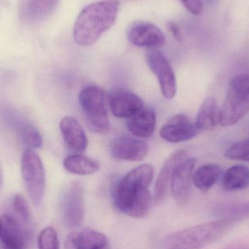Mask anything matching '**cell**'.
<instances>
[{
	"label": "cell",
	"instance_id": "4dcf8cb0",
	"mask_svg": "<svg viewBox=\"0 0 249 249\" xmlns=\"http://www.w3.org/2000/svg\"><path fill=\"white\" fill-rule=\"evenodd\" d=\"M1 171H0V186H1Z\"/></svg>",
	"mask_w": 249,
	"mask_h": 249
},
{
	"label": "cell",
	"instance_id": "4316f807",
	"mask_svg": "<svg viewBox=\"0 0 249 249\" xmlns=\"http://www.w3.org/2000/svg\"><path fill=\"white\" fill-rule=\"evenodd\" d=\"M13 209L22 222H28L30 220V208L28 204L27 200L22 195L17 194L14 196Z\"/></svg>",
	"mask_w": 249,
	"mask_h": 249
},
{
	"label": "cell",
	"instance_id": "9a60e30c",
	"mask_svg": "<svg viewBox=\"0 0 249 249\" xmlns=\"http://www.w3.org/2000/svg\"><path fill=\"white\" fill-rule=\"evenodd\" d=\"M187 158H188L187 152L180 149L174 152L165 161L155 183L154 199L157 203H160L166 198L174 171L178 165Z\"/></svg>",
	"mask_w": 249,
	"mask_h": 249
},
{
	"label": "cell",
	"instance_id": "8fae6325",
	"mask_svg": "<svg viewBox=\"0 0 249 249\" xmlns=\"http://www.w3.org/2000/svg\"><path fill=\"white\" fill-rule=\"evenodd\" d=\"M200 133L195 123L184 114L173 117L161 127L160 135L164 140L171 143L186 142L196 137Z\"/></svg>",
	"mask_w": 249,
	"mask_h": 249
},
{
	"label": "cell",
	"instance_id": "44dd1931",
	"mask_svg": "<svg viewBox=\"0 0 249 249\" xmlns=\"http://www.w3.org/2000/svg\"><path fill=\"white\" fill-rule=\"evenodd\" d=\"M249 186V168L245 165H234L222 176V187L226 191H238Z\"/></svg>",
	"mask_w": 249,
	"mask_h": 249
},
{
	"label": "cell",
	"instance_id": "f546056e",
	"mask_svg": "<svg viewBox=\"0 0 249 249\" xmlns=\"http://www.w3.org/2000/svg\"><path fill=\"white\" fill-rule=\"evenodd\" d=\"M167 28L169 31L170 33L172 34L174 37L177 39L178 42L182 41V35H181V29H180L178 25L176 22L170 21L167 23Z\"/></svg>",
	"mask_w": 249,
	"mask_h": 249
},
{
	"label": "cell",
	"instance_id": "9c48e42d",
	"mask_svg": "<svg viewBox=\"0 0 249 249\" xmlns=\"http://www.w3.org/2000/svg\"><path fill=\"white\" fill-rule=\"evenodd\" d=\"M63 216L68 228H76L83 223L85 216L84 193L80 182L73 183L66 193Z\"/></svg>",
	"mask_w": 249,
	"mask_h": 249
},
{
	"label": "cell",
	"instance_id": "ac0fdd59",
	"mask_svg": "<svg viewBox=\"0 0 249 249\" xmlns=\"http://www.w3.org/2000/svg\"><path fill=\"white\" fill-rule=\"evenodd\" d=\"M126 126L129 131L136 137L149 138L156 127V115L152 109L144 108L127 118Z\"/></svg>",
	"mask_w": 249,
	"mask_h": 249
},
{
	"label": "cell",
	"instance_id": "4fadbf2b",
	"mask_svg": "<svg viewBox=\"0 0 249 249\" xmlns=\"http://www.w3.org/2000/svg\"><path fill=\"white\" fill-rule=\"evenodd\" d=\"M196 164V158H187L174 171L171 187L174 200L177 203L184 204L190 198L193 170Z\"/></svg>",
	"mask_w": 249,
	"mask_h": 249
},
{
	"label": "cell",
	"instance_id": "7a4b0ae2",
	"mask_svg": "<svg viewBox=\"0 0 249 249\" xmlns=\"http://www.w3.org/2000/svg\"><path fill=\"white\" fill-rule=\"evenodd\" d=\"M119 4L118 0H103L85 7L74 23L73 33L76 43L89 46L97 42L115 24Z\"/></svg>",
	"mask_w": 249,
	"mask_h": 249
},
{
	"label": "cell",
	"instance_id": "2e32d148",
	"mask_svg": "<svg viewBox=\"0 0 249 249\" xmlns=\"http://www.w3.org/2000/svg\"><path fill=\"white\" fill-rule=\"evenodd\" d=\"M60 130L67 146L75 154L86 150L89 144L87 136L81 124L74 117H64L60 122Z\"/></svg>",
	"mask_w": 249,
	"mask_h": 249
},
{
	"label": "cell",
	"instance_id": "52a82bcc",
	"mask_svg": "<svg viewBox=\"0 0 249 249\" xmlns=\"http://www.w3.org/2000/svg\"><path fill=\"white\" fill-rule=\"evenodd\" d=\"M148 67L156 76L164 97L172 99L177 90V80L169 61L157 49H148L146 53Z\"/></svg>",
	"mask_w": 249,
	"mask_h": 249
},
{
	"label": "cell",
	"instance_id": "e0dca14e",
	"mask_svg": "<svg viewBox=\"0 0 249 249\" xmlns=\"http://www.w3.org/2000/svg\"><path fill=\"white\" fill-rule=\"evenodd\" d=\"M65 249H109V244L103 233L87 228L70 234Z\"/></svg>",
	"mask_w": 249,
	"mask_h": 249
},
{
	"label": "cell",
	"instance_id": "cb8c5ba5",
	"mask_svg": "<svg viewBox=\"0 0 249 249\" xmlns=\"http://www.w3.org/2000/svg\"><path fill=\"white\" fill-rule=\"evenodd\" d=\"M225 157L234 160L249 162V137L231 145L225 152Z\"/></svg>",
	"mask_w": 249,
	"mask_h": 249
},
{
	"label": "cell",
	"instance_id": "ba28073f",
	"mask_svg": "<svg viewBox=\"0 0 249 249\" xmlns=\"http://www.w3.org/2000/svg\"><path fill=\"white\" fill-rule=\"evenodd\" d=\"M127 36L130 42L138 47L148 49H157L165 43V37L162 31L149 22H133L127 31Z\"/></svg>",
	"mask_w": 249,
	"mask_h": 249
},
{
	"label": "cell",
	"instance_id": "f1b7e54d",
	"mask_svg": "<svg viewBox=\"0 0 249 249\" xmlns=\"http://www.w3.org/2000/svg\"><path fill=\"white\" fill-rule=\"evenodd\" d=\"M187 10L193 15H199L203 10V4L200 0H180Z\"/></svg>",
	"mask_w": 249,
	"mask_h": 249
},
{
	"label": "cell",
	"instance_id": "3957f363",
	"mask_svg": "<svg viewBox=\"0 0 249 249\" xmlns=\"http://www.w3.org/2000/svg\"><path fill=\"white\" fill-rule=\"evenodd\" d=\"M235 220L223 218L177 231L165 240V249H200L219 239Z\"/></svg>",
	"mask_w": 249,
	"mask_h": 249
},
{
	"label": "cell",
	"instance_id": "5bb4252c",
	"mask_svg": "<svg viewBox=\"0 0 249 249\" xmlns=\"http://www.w3.org/2000/svg\"><path fill=\"white\" fill-rule=\"evenodd\" d=\"M109 105L114 116L127 118L143 109V101L137 95L127 90H116L109 97Z\"/></svg>",
	"mask_w": 249,
	"mask_h": 249
},
{
	"label": "cell",
	"instance_id": "603a6c76",
	"mask_svg": "<svg viewBox=\"0 0 249 249\" xmlns=\"http://www.w3.org/2000/svg\"><path fill=\"white\" fill-rule=\"evenodd\" d=\"M60 0H29L27 13L34 20H40L49 16L58 5Z\"/></svg>",
	"mask_w": 249,
	"mask_h": 249
},
{
	"label": "cell",
	"instance_id": "7c38bea8",
	"mask_svg": "<svg viewBox=\"0 0 249 249\" xmlns=\"http://www.w3.org/2000/svg\"><path fill=\"white\" fill-rule=\"evenodd\" d=\"M1 249H27L28 235L20 222L7 214L0 217Z\"/></svg>",
	"mask_w": 249,
	"mask_h": 249
},
{
	"label": "cell",
	"instance_id": "ffe728a7",
	"mask_svg": "<svg viewBox=\"0 0 249 249\" xmlns=\"http://www.w3.org/2000/svg\"><path fill=\"white\" fill-rule=\"evenodd\" d=\"M64 167L68 172L79 176H87L97 172L100 164L96 160L82 154H74L66 158Z\"/></svg>",
	"mask_w": 249,
	"mask_h": 249
},
{
	"label": "cell",
	"instance_id": "83f0119b",
	"mask_svg": "<svg viewBox=\"0 0 249 249\" xmlns=\"http://www.w3.org/2000/svg\"><path fill=\"white\" fill-rule=\"evenodd\" d=\"M222 213L227 214L225 218H230L236 221L239 218L249 217V202L241 205L226 206L221 209Z\"/></svg>",
	"mask_w": 249,
	"mask_h": 249
},
{
	"label": "cell",
	"instance_id": "277c9868",
	"mask_svg": "<svg viewBox=\"0 0 249 249\" xmlns=\"http://www.w3.org/2000/svg\"><path fill=\"white\" fill-rule=\"evenodd\" d=\"M249 112V74L232 78L220 108L219 124L231 126L239 122Z\"/></svg>",
	"mask_w": 249,
	"mask_h": 249
},
{
	"label": "cell",
	"instance_id": "d6986e66",
	"mask_svg": "<svg viewBox=\"0 0 249 249\" xmlns=\"http://www.w3.org/2000/svg\"><path fill=\"white\" fill-rule=\"evenodd\" d=\"M219 117L220 108L217 102L214 98L209 97L202 104L195 124L200 132L212 130L219 124Z\"/></svg>",
	"mask_w": 249,
	"mask_h": 249
},
{
	"label": "cell",
	"instance_id": "5b68a950",
	"mask_svg": "<svg viewBox=\"0 0 249 249\" xmlns=\"http://www.w3.org/2000/svg\"><path fill=\"white\" fill-rule=\"evenodd\" d=\"M79 102L92 131L106 133L110 130L107 111L109 99L103 89L97 86L86 88L79 95Z\"/></svg>",
	"mask_w": 249,
	"mask_h": 249
},
{
	"label": "cell",
	"instance_id": "7402d4cb",
	"mask_svg": "<svg viewBox=\"0 0 249 249\" xmlns=\"http://www.w3.org/2000/svg\"><path fill=\"white\" fill-rule=\"evenodd\" d=\"M222 169L216 164L209 163L199 167L193 174V181L201 191L210 190L220 178Z\"/></svg>",
	"mask_w": 249,
	"mask_h": 249
},
{
	"label": "cell",
	"instance_id": "6da1fadb",
	"mask_svg": "<svg viewBox=\"0 0 249 249\" xmlns=\"http://www.w3.org/2000/svg\"><path fill=\"white\" fill-rule=\"evenodd\" d=\"M153 175L154 168L150 164L139 165L127 173L112 190L115 208L130 217H144L152 202L149 187Z\"/></svg>",
	"mask_w": 249,
	"mask_h": 249
},
{
	"label": "cell",
	"instance_id": "d4e9b609",
	"mask_svg": "<svg viewBox=\"0 0 249 249\" xmlns=\"http://www.w3.org/2000/svg\"><path fill=\"white\" fill-rule=\"evenodd\" d=\"M37 246L39 249H60L56 231L51 227L41 231L37 238Z\"/></svg>",
	"mask_w": 249,
	"mask_h": 249
},
{
	"label": "cell",
	"instance_id": "8992f818",
	"mask_svg": "<svg viewBox=\"0 0 249 249\" xmlns=\"http://www.w3.org/2000/svg\"><path fill=\"white\" fill-rule=\"evenodd\" d=\"M21 174L32 203L39 206L45 193V168L41 158L33 149L27 148L22 154Z\"/></svg>",
	"mask_w": 249,
	"mask_h": 249
},
{
	"label": "cell",
	"instance_id": "484cf974",
	"mask_svg": "<svg viewBox=\"0 0 249 249\" xmlns=\"http://www.w3.org/2000/svg\"><path fill=\"white\" fill-rule=\"evenodd\" d=\"M23 140L31 149H39L43 145V140L39 130L32 124H28L23 128Z\"/></svg>",
	"mask_w": 249,
	"mask_h": 249
},
{
	"label": "cell",
	"instance_id": "30bf717a",
	"mask_svg": "<svg viewBox=\"0 0 249 249\" xmlns=\"http://www.w3.org/2000/svg\"><path fill=\"white\" fill-rule=\"evenodd\" d=\"M112 158L118 160L141 161L149 153V145L144 141L131 136L115 138L110 145Z\"/></svg>",
	"mask_w": 249,
	"mask_h": 249
}]
</instances>
